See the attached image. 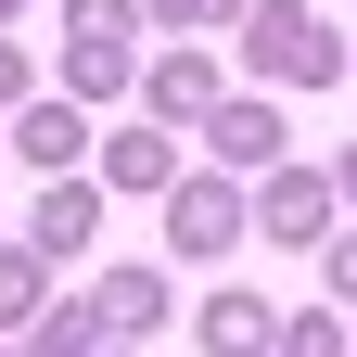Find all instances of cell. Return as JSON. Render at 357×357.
<instances>
[{
	"label": "cell",
	"mask_w": 357,
	"mask_h": 357,
	"mask_svg": "<svg viewBox=\"0 0 357 357\" xmlns=\"http://www.w3.org/2000/svg\"><path fill=\"white\" fill-rule=\"evenodd\" d=\"M204 344H217V357H255V344H268V319H255V306H217Z\"/></svg>",
	"instance_id": "obj_2"
},
{
	"label": "cell",
	"mask_w": 357,
	"mask_h": 357,
	"mask_svg": "<svg viewBox=\"0 0 357 357\" xmlns=\"http://www.w3.org/2000/svg\"><path fill=\"white\" fill-rule=\"evenodd\" d=\"M0 89H13V52H0Z\"/></svg>",
	"instance_id": "obj_3"
},
{
	"label": "cell",
	"mask_w": 357,
	"mask_h": 357,
	"mask_svg": "<svg viewBox=\"0 0 357 357\" xmlns=\"http://www.w3.org/2000/svg\"><path fill=\"white\" fill-rule=\"evenodd\" d=\"M255 64H281V77H332V64H319V26H294V13L255 26Z\"/></svg>",
	"instance_id": "obj_1"
}]
</instances>
